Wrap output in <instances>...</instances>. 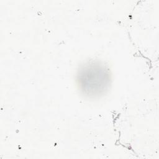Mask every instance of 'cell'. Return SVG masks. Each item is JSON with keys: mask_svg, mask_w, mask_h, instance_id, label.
<instances>
[{"mask_svg": "<svg viewBox=\"0 0 159 159\" xmlns=\"http://www.w3.org/2000/svg\"><path fill=\"white\" fill-rule=\"evenodd\" d=\"M79 81L81 89L86 94H99L107 85L109 75L102 66L92 64L81 71Z\"/></svg>", "mask_w": 159, "mask_h": 159, "instance_id": "obj_1", "label": "cell"}]
</instances>
